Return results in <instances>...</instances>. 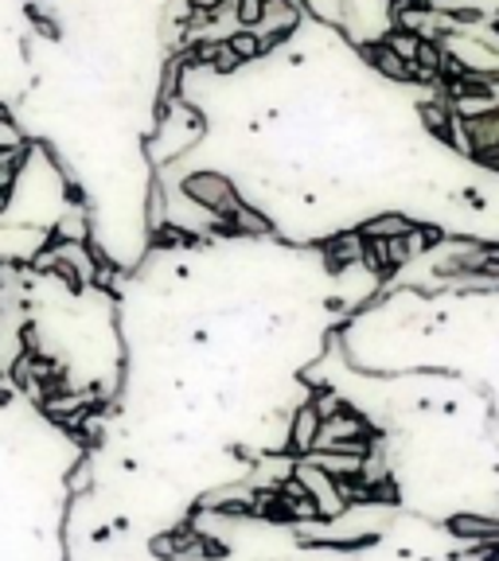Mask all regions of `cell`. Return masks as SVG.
<instances>
[{
	"mask_svg": "<svg viewBox=\"0 0 499 561\" xmlns=\"http://www.w3.org/2000/svg\"><path fill=\"white\" fill-rule=\"evenodd\" d=\"M360 55L367 59V67H375V75H383V79L390 82H410V62L398 59L390 47L383 44V39H375V44H363Z\"/></svg>",
	"mask_w": 499,
	"mask_h": 561,
	"instance_id": "7a4b0ae2",
	"label": "cell"
},
{
	"mask_svg": "<svg viewBox=\"0 0 499 561\" xmlns=\"http://www.w3.org/2000/svg\"><path fill=\"white\" fill-rule=\"evenodd\" d=\"M188 12H200V16H215V12L227 4V0H184Z\"/></svg>",
	"mask_w": 499,
	"mask_h": 561,
	"instance_id": "5b68a950",
	"label": "cell"
},
{
	"mask_svg": "<svg viewBox=\"0 0 499 561\" xmlns=\"http://www.w3.org/2000/svg\"><path fill=\"white\" fill-rule=\"evenodd\" d=\"M175 192L184 195L188 203H195V207H200L203 215H211L215 222H227L230 215L242 207L238 187L230 184L223 172H207V168H203V172H188Z\"/></svg>",
	"mask_w": 499,
	"mask_h": 561,
	"instance_id": "6da1fadb",
	"label": "cell"
},
{
	"mask_svg": "<svg viewBox=\"0 0 499 561\" xmlns=\"http://www.w3.org/2000/svg\"><path fill=\"white\" fill-rule=\"evenodd\" d=\"M227 47L238 55V62H242V67H246V62H262L265 55H270V51H265V44L258 39L254 32H250V27H238V32H230Z\"/></svg>",
	"mask_w": 499,
	"mask_h": 561,
	"instance_id": "277c9868",
	"label": "cell"
},
{
	"mask_svg": "<svg viewBox=\"0 0 499 561\" xmlns=\"http://www.w3.org/2000/svg\"><path fill=\"white\" fill-rule=\"evenodd\" d=\"M316 433H320V413H316V405H300L297 421H293V448L297 453H313Z\"/></svg>",
	"mask_w": 499,
	"mask_h": 561,
	"instance_id": "3957f363",
	"label": "cell"
}]
</instances>
